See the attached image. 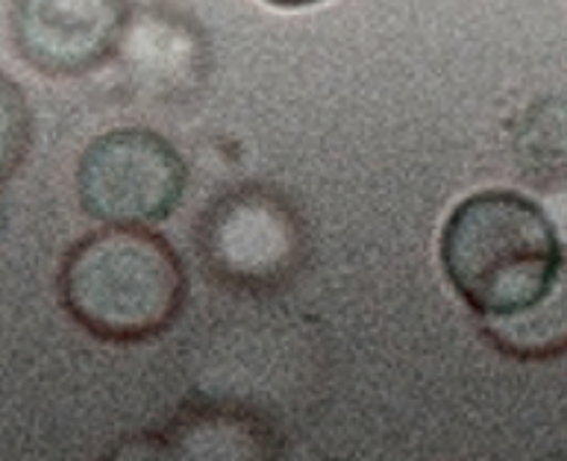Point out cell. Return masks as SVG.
I'll return each instance as SVG.
<instances>
[{"label":"cell","mask_w":567,"mask_h":461,"mask_svg":"<svg viewBox=\"0 0 567 461\" xmlns=\"http://www.w3.org/2000/svg\"><path fill=\"white\" fill-rule=\"evenodd\" d=\"M62 303L94 338L138 345L162 336L186 303V270L147 227H106L65 256Z\"/></svg>","instance_id":"1"},{"label":"cell","mask_w":567,"mask_h":461,"mask_svg":"<svg viewBox=\"0 0 567 461\" xmlns=\"http://www.w3.org/2000/svg\"><path fill=\"white\" fill-rule=\"evenodd\" d=\"M441 259L471 309L506 315L550 286L561 247L550 218L533 201L515 192H483L453 209Z\"/></svg>","instance_id":"2"},{"label":"cell","mask_w":567,"mask_h":461,"mask_svg":"<svg viewBox=\"0 0 567 461\" xmlns=\"http://www.w3.org/2000/svg\"><path fill=\"white\" fill-rule=\"evenodd\" d=\"M206 270L233 291H277L303 265L306 235L291 203L271 188H236L200 221Z\"/></svg>","instance_id":"3"},{"label":"cell","mask_w":567,"mask_h":461,"mask_svg":"<svg viewBox=\"0 0 567 461\" xmlns=\"http://www.w3.org/2000/svg\"><path fill=\"white\" fill-rule=\"evenodd\" d=\"M186 162L153 130L127 126L94 139L76 165L83 209L106 227H151L177 209Z\"/></svg>","instance_id":"4"},{"label":"cell","mask_w":567,"mask_h":461,"mask_svg":"<svg viewBox=\"0 0 567 461\" xmlns=\"http://www.w3.org/2000/svg\"><path fill=\"white\" fill-rule=\"evenodd\" d=\"M130 16V0H16L12 39L42 74H89L115 53Z\"/></svg>","instance_id":"5"},{"label":"cell","mask_w":567,"mask_h":461,"mask_svg":"<svg viewBox=\"0 0 567 461\" xmlns=\"http://www.w3.org/2000/svg\"><path fill=\"white\" fill-rule=\"evenodd\" d=\"M115 51L136 83L165 98L177 94L179 89H192L195 74H204V42L197 24L162 7L147 9L138 18L130 16Z\"/></svg>","instance_id":"6"},{"label":"cell","mask_w":567,"mask_h":461,"mask_svg":"<svg viewBox=\"0 0 567 461\" xmlns=\"http://www.w3.org/2000/svg\"><path fill=\"white\" fill-rule=\"evenodd\" d=\"M483 332L508 359L542 361L567 352V262L533 303L506 315H483Z\"/></svg>","instance_id":"7"},{"label":"cell","mask_w":567,"mask_h":461,"mask_svg":"<svg viewBox=\"0 0 567 461\" xmlns=\"http://www.w3.org/2000/svg\"><path fill=\"white\" fill-rule=\"evenodd\" d=\"M33 142V112L16 80L0 71V183L21 168Z\"/></svg>","instance_id":"8"},{"label":"cell","mask_w":567,"mask_h":461,"mask_svg":"<svg viewBox=\"0 0 567 461\" xmlns=\"http://www.w3.org/2000/svg\"><path fill=\"white\" fill-rule=\"evenodd\" d=\"M274 7H288V9H300V7H312V3H321V0H268Z\"/></svg>","instance_id":"9"}]
</instances>
